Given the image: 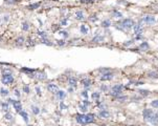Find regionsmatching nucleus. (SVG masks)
Here are the masks:
<instances>
[{"mask_svg": "<svg viewBox=\"0 0 158 126\" xmlns=\"http://www.w3.org/2000/svg\"><path fill=\"white\" fill-rule=\"evenodd\" d=\"M143 118L146 121H148V122L152 123V124H154V125L158 124V117L151 109H144L143 110Z\"/></svg>", "mask_w": 158, "mask_h": 126, "instance_id": "obj_1", "label": "nucleus"}, {"mask_svg": "<svg viewBox=\"0 0 158 126\" xmlns=\"http://www.w3.org/2000/svg\"><path fill=\"white\" fill-rule=\"evenodd\" d=\"M123 88V86L122 85V84H117V85H114V86L112 87V94H113V96H115V98L119 97L120 94H122Z\"/></svg>", "mask_w": 158, "mask_h": 126, "instance_id": "obj_2", "label": "nucleus"}, {"mask_svg": "<svg viewBox=\"0 0 158 126\" xmlns=\"http://www.w3.org/2000/svg\"><path fill=\"white\" fill-rule=\"evenodd\" d=\"M120 25L123 26V28H131V27H134V25H135V22L132 20V19H123L122 22H120Z\"/></svg>", "mask_w": 158, "mask_h": 126, "instance_id": "obj_3", "label": "nucleus"}, {"mask_svg": "<svg viewBox=\"0 0 158 126\" xmlns=\"http://www.w3.org/2000/svg\"><path fill=\"white\" fill-rule=\"evenodd\" d=\"M75 120L79 124H82V125H85V124H88L87 123V117L86 115H83V114H79L75 116Z\"/></svg>", "mask_w": 158, "mask_h": 126, "instance_id": "obj_4", "label": "nucleus"}, {"mask_svg": "<svg viewBox=\"0 0 158 126\" xmlns=\"http://www.w3.org/2000/svg\"><path fill=\"white\" fill-rule=\"evenodd\" d=\"M1 82H2V84H5V85H7V84H12L13 82H14V77H13L12 75L2 76Z\"/></svg>", "mask_w": 158, "mask_h": 126, "instance_id": "obj_5", "label": "nucleus"}, {"mask_svg": "<svg viewBox=\"0 0 158 126\" xmlns=\"http://www.w3.org/2000/svg\"><path fill=\"white\" fill-rule=\"evenodd\" d=\"M143 21L147 23V24H154L155 22H156V19H155V17H153V16L151 15H147L143 17Z\"/></svg>", "mask_w": 158, "mask_h": 126, "instance_id": "obj_6", "label": "nucleus"}, {"mask_svg": "<svg viewBox=\"0 0 158 126\" xmlns=\"http://www.w3.org/2000/svg\"><path fill=\"white\" fill-rule=\"evenodd\" d=\"M47 89L52 94H57L58 91H59V88H58L57 84H54V83H49L48 85H47Z\"/></svg>", "mask_w": 158, "mask_h": 126, "instance_id": "obj_7", "label": "nucleus"}, {"mask_svg": "<svg viewBox=\"0 0 158 126\" xmlns=\"http://www.w3.org/2000/svg\"><path fill=\"white\" fill-rule=\"evenodd\" d=\"M112 78H113V73L107 72V73H105V74H103V75H102L101 80H103V81H109V80H111Z\"/></svg>", "mask_w": 158, "mask_h": 126, "instance_id": "obj_8", "label": "nucleus"}, {"mask_svg": "<svg viewBox=\"0 0 158 126\" xmlns=\"http://www.w3.org/2000/svg\"><path fill=\"white\" fill-rule=\"evenodd\" d=\"M13 105H14V108L17 112L22 111V104H21L20 101H15L14 103H13Z\"/></svg>", "mask_w": 158, "mask_h": 126, "instance_id": "obj_9", "label": "nucleus"}, {"mask_svg": "<svg viewBox=\"0 0 158 126\" xmlns=\"http://www.w3.org/2000/svg\"><path fill=\"white\" fill-rule=\"evenodd\" d=\"M99 118H103V119H107V118H109V117H110V114L107 111V110L102 109L101 111L99 112Z\"/></svg>", "mask_w": 158, "mask_h": 126, "instance_id": "obj_10", "label": "nucleus"}, {"mask_svg": "<svg viewBox=\"0 0 158 126\" xmlns=\"http://www.w3.org/2000/svg\"><path fill=\"white\" fill-rule=\"evenodd\" d=\"M139 51H141V52L149 51V43L148 42H143V43H140V45H139Z\"/></svg>", "mask_w": 158, "mask_h": 126, "instance_id": "obj_11", "label": "nucleus"}, {"mask_svg": "<svg viewBox=\"0 0 158 126\" xmlns=\"http://www.w3.org/2000/svg\"><path fill=\"white\" fill-rule=\"evenodd\" d=\"M22 72H24L26 74H28L30 75V77H35V75H34V73H35V69H31V68H26V67H23L22 69Z\"/></svg>", "mask_w": 158, "mask_h": 126, "instance_id": "obj_12", "label": "nucleus"}, {"mask_svg": "<svg viewBox=\"0 0 158 126\" xmlns=\"http://www.w3.org/2000/svg\"><path fill=\"white\" fill-rule=\"evenodd\" d=\"M134 32H135L136 35H140L141 33H143V27H141L140 24H135L134 25Z\"/></svg>", "mask_w": 158, "mask_h": 126, "instance_id": "obj_13", "label": "nucleus"}, {"mask_svg": "<svg viewBox=\"0 0 158 126\" xmlns=\"http://www.w3.org/2000/svg\"><path fill=\"white\" fill-rule=\"evenodd\" d=\"M16 45H18V46H21V45H23L24 44V42H25V39L23 38V37H18L17 39H16Z\"/></svg>", "mask_w": 158, "mask_h": 126, "instance_id": "obj_14", "label": "nucleus"}, {"mask_svg": "<svg viewBox=\"0 0 158 126\" xmlns=\"http://www.w3.org/2000/svg\"><path fill=\"white\" fill-rule=\"evenodd\" d=\"M36 78L38 79V80H45V78H46V76H45V74H44L43 72H39V73H37L36 74Z\"/></svg>", "mask_w": 158, "mask_h": 126, "instance_id": "obj_15", "label": "nucleus"}, {"mask_svg": "<svg viewBox=\"0 0 158 126\" xmlns=\"http://www.w3.org/2000/svg\"><path fill=\"white\" fill-rule=\"evenodd\" d=\"M82 84H83V85L87 88V87H89V86L91 85V80H90V79H88V78H85V79L82 80Z\"/></svg>", "mask_w": 158, "mask_h": 126, "instance_id": "obj_16", "label": "nucleus"}, {"mask_svg": "<svg viewBox=\"0 0 158 126\" xmlns=\"http://www.w3.org/2000/svg\"><path fill=\"white\" fill-rule=\"evenodd\" d=\"M86 117H87V123H93L94 122V118H95V116H94L93 114H88V115H86Z\"/></svg>", "mask_w": 158, "mask_h": 126, "instance_id": "obj_17", "label": "nucleus"}, {"mask_svg": "<svg viewBox=\"0 0 158 126\" xmlns=\"http://www.w3.org/2000/svg\"><path fill=\"white\" fill-rule=\"evenodd\" d=\"M77 79H75L74 77H70L69 79H68V83H69V85L70 86H73V87H74V86H77Z\"/></svg>", "mask_w": 158, "mask_h": 126, "instance_id": "obj_18", "label": "nucleus"}, {"mask_svg": "<svg viewBox=\"0 0 158 126\" xmlns=\"http://www.w3.org/2000/svg\"><path fill=\"white\" fill-rule=\"evenodd\" d=\"M75 17H77L78 20H84L85 19V17H84V13L82 12V10H78V12L75 13Z\"/></svg>", "mask_w": 158, "mask_h": 126, "instance_id": "obj_19", "label": "nucleus"}, {"mask_svg": "<svg viewBox=\"0 0 158 126\" xmlns=\"http://www.w3.org/2000/svg\"><path fill=\"white\" fill-rule=\"evenodd\" d=\"M57 96H58L59 99L63 100V99H65V97H66V94H65V91H63V90H59L57 93Z\"/></svg>", "mask_w": 158, "mask_h": 126, "instance_id": "obj_20", "label": "nucleus"}, {"mask_svg": "<svg viewBox=\"0 0 158 126\" xmlns=\"http://www.w3.org/2000/svg\"><path fill=\"white\" fill-rule=\"evenodd\" d=\"M19 114L21 115V117L24 119L25 122L27 123V122H28V115H27V112H26V111H23V110H22V111H20Z\"/></svg>", "mask_w": 158, "mask_h": 126, "instance_id": "obj_21", "label": "nucleus"}, {"mask_svg": "<svg viewBox=\"0 0 158 126\" xmlns=\"http://www.w3.org/2000/svg\"><path fill=\"white\" fill-rule=\"evenodd\" d=\"M138 93H139V94H140V96H143V97L149 96V94H150V91H149V90H146V89H139Z\"/></svg>", "mask_w": 158, "mask_h": 126, "instance_id": "obj_22", "label": "nucleus"}, {"mask_svg": "<svg viewBox=\"0 0 158 126\" xmlns=\"http://www.w3.org/2000/svg\"><path fill=\"white\" fill-rule=\"evenodd\" d=\"M39 6H40V3H39V2H37V3H33V4L28 5L27 9L28 10H36V9H38Z\"/></svg>", "mask_w": 158, "mask_h": 126, "instance_id": "obj_23", "label": "nucleus"}, {"mask_svg": "<svg viewBox=\"0 0 158 126\" xmlns=\"http://www.w3.org/2000/svg\"><path fill=\"white\" fill-rule=\"evenodd\" d=\"M148 76H149V78L157 79V78H158V73H157V72H150Z\"/></svg>", "mask_w": 158, "mask_h": 126, "instance_id": "obj_24", "label": "nucleus"}, {"mask_svg": "<svg viewBox=\"0 0 158 126\" xmlns=\"http://www.w3.org/2000/svg\"><path fill=\"white\" fill-rule=\"evenodd\" d=\"M111 25V22H110V20H104L102 22V26H104V27H109V26Z\"/></svg>", "mask_w": 158, "mask_h": 126, "instance_id": "obj_25", "label": "nucleus"}, {"mask_svg": "<svg viewBox=\"0 0 158 126\" xmlns=\"http://www.w3.org/2000/svg\"><path fill=\"white\" fill-rule=\"evenodd\" d=\"M81 33H82V34H84V35H86V34L88 33V28L86 27V25H85V24L81 25Z\"/></svg>", "mask_w": 158, "mask_h": 126, "instance_id": "obj_26", "label": "nucleus"}, {"mask_svg": "<svg viewBox=\"0 0 158 126\" xmlns=\"http://www.w3.org/2000/svg\"><path fill=\"white\" fill-rule=\"evenodd\" d=\"M79 108H80V110L81 111H87V108H88V106H87V105H85V104H80V106H79Z\"/></svg>", "mask_w": 158, "mask_h": 126, "instance_id": "obj_27", "label": "nucleus"}, {"mask_svg": "<svg viewBox=\"0 0 158 126\" xmlns=\"http://www.w3.org/2000/svg\"><path fill=\"white\" fill-rule=\"evenodd\" d=\"M103 40H104V37H103V36H96V37H94L92 41H93V42H101Z\"/></svg>", "mask_w": 158, "mask_h": 126, "instance_id": "obj_28", "label": "nucleus"}, {"mask_svg": "<svg viewBox=\"0 0 158 126\" xmlns=\"http://www.w3.org/2000/svg\"><path fill=\"white\" fill-rule=\"evenodd\" d=\"M0 93H1V96L3 97H6L7 94H9V90L5 88H0Z\"/></svg>", "mask_w": 158, "mask_h": 126, "instance_id": "obj_29", "label": "nucleus"}, {"mask_svg": "<svg viewBox=\"0 0 158 126\" xmlns=\"http://www.w3.org/2000/svg\"><path fill=\"white\" fill-rule=\"evenodd\" d=\"M31 109H33V112H34L35 115L40 114V108H39V107H37V106H31Z\"/></svg>", "mask_w": 158, "mask_h": 126, "instance_id": "obj_30", "label": "nucleus"}, {"mask_svg": "<svg viewBox=\"0 0 158 126\" xmlns=\"http://www.w3.org/2000/svg\"><path fill=\"white\" fill-rule=\"evenodd\" d=\"M1 106H2V110H3V111L9 112V104H7V103H2Z\"/></svg>", "mask_w": 158, "mask_h": 126, "instance_id": "obj_31", "label": "nucleus"}, {"mask_svg": "<svg viewBox=\"0 0 158 126\" xmlns=\"http://www.w3.org/2000/svg\"><path fill=\"white\" fill-rule=\"evenodd\" d=\"M22 30L25 31V32L30 30V25H28L27 22H23V23H22Z\"/></svg>", "mask_w": 158, "mask_h": 126, "instance_id": "obj_32", "label": "nucleus"}, {"mask_svg": "<svg viewBox=\"0 0 158 126\" xmlns=\"http://www.w3.org/2000/svg\"><path fill=\"white\" fill-rule=\"evenodd\" d=\"M99 96H101L99 93H93V94H91V97H92V99H93V100H99Z\"/></svg>", "mask_w": 158, "mask_h": 126, "instance_id": "obj_33", "label": "nucleus"}, {"mask_svg": "<svg viewBox=\"0 0 158 126\" xmlns=\"http://www.w3.org/2000/svg\"><path fill=\"white\" fill-rule=\"evenodd\" d=\"M38 35L40 36L42 39H46V37H47V35H46L45 32H38Z\"/></svg>", "mask_w": 158, "mask_h": 126, "instance_id": "obj_34", "label": "nucleus"}, {"mask_svg": "<svg viewBox=\"0 0 158 126\" xmlns=\"http://www.w3.org/2000/svg\"><path fill=\"white\" fill-rule=\"evenodd\" d=\"M2 74H3V76H5V75H12V70L3 68V69H2Z\"/></svg>", "mask_w": 158, "mask_h": 126, "instance_id": "obj_35", "label": "nucleus"}, {"mask_svg": "<svg viewBox=\"0 0 158 126\" xmlns=\"http://www.w3.org/2000/svg\"><path fill=\"white\" fill-rule=\"evenodd\" d=\"M151 105L153 107H155V108L158 109V100H153V101H152V103H151Z\"/></svg>", "mask_w": 158, "mask_h": 126, "instance_id": "obj_36", "label": "nucleus"}, {"mask_svg": "<svg viewBox=\"0 0 158 126\" xmlns=\"http://www.w3.org/2000/svg\"><path fill=\"white\" fill-rule=\"evenodd\" d=\"M5 119L6 120H9V121H13V116L10 114V112H6V115H5Z\"/></svg>", "mask_w": 158, "mask_h": 126, "instance_id": "obj_37", "label": "nucleus"}, {"mask_svg": "<svg viewBox=\"0 0 158 126\" xmlns=\"http://www.w3.org/2000/svg\"><path fill=\"white\" fill-rule=\"evenodd\" d=\"M23 91H24V93H26V94H30V86H28L27 84L23 86Z\"/></svg>", "mask_w": 158, "mask_h": 126, "instance_id": "obj_38", "label": "nucleus"}, {"mask_svg": "<svg viewBox=\"0 0 158 126\" xmlns=\"http://www.w3.org/2000/svg\"><path fill=\"white\" fill-rule=\"evenodd\" d=\"M60 35H62L64 38H67V37H68V33H67L66 31H61V32H60Z\"/></svg>", "mask_w": 158, "mask_h": 126, "instance_id": "obj_39", "label": "nucleus"}, {"mask_svg": "<svg viewBox=\"0 0 158 126\" xmlns=\"http://www.w3.org/2000/svg\"><path fill=\"white\" fill-rule=\"evenodd\" d=\"M17 1H19V0H4V2L7 3V4H13V3H15V2H17Z\"/></svg>", "mask_w": 158, "mask_h": 126, "instance_id": "obj_40", "label": "nucleus"}, {"mask_svg": "<svg viewBox=\"0 0 158 126\" xmlns=\"http://www.w3.org/2000/svg\"><path fill=\"white\" fill-rule=\"evenodd\" d=\"M42 42H43L44 44H46V45H52V43L50 41H48L47 39H42Z\"/></svg>", "mask_w": 158, "mask_h": 126, "instance_id": "obj_41", "label": "nucleus"}, {"mask_svg": "<svg viewBox=\"0 0 158 126\" xmlns=\"http://www.w3.org/2000/svg\"><path fill=\"white\" fill-rule=\"evenodd\" d=\"M113 14H114V16H116L117 18H120V17H123V15L120 14V13H118V12H116V10H114V13H113Z\"/></svg>", "mask_w": 158, "mask_h": 126, "instance_id": "obj_42", "label": "nucleus"}, {"mask_svg": "<svg viewBox=\"0 0 158 126\" xmlns=\"http://www.w3.org/2000/svg\"><path fill=\"white\" fill-rule=\"evenodd\" d=\"M82 3H91V2H93V0H81Z\"/></svg>", "mask_w": 158, "mask_h": 126, "instance_id": "obj_43", "label": "nucleus"}, {"mask_svg": "<svg viewBox=\"0 0 158 126\" xmlns=\"http://www.w3.org/2000/svg\"><path fill=\"white\" fill-rule=\"evenodd\" d=\"M14 94H15L17 97H20V93H19V90H18V89H15V90H14Z\"/></svg>", "mask_w": 158, "mask_h": 126, "instance_id": "obj_44", "label": "nucleus"}, {"mask_svg": "<svg viewBox=\"0 0 158 126\" xmlns=\"http://www.w3.org/2000/svg\"><path fill=\"white\" fill-rule=\"evenodd\" d=\"M133 43V41H127L126 43H123V45L125 46H128V45H130V44H132Z\"/></svg>", "mask_w": 158, "mask_h": 126, "instance_id": "obj_45", "label": "nucleus"}, {"mask_svg": "<svg viewBox=\"0 0 158 126\" xmlns=\"http://www.w3.org/2000/svg\"><path fill=\"white\" fill-rule=\"evenodd\" d=\"M61 24H62V25H66V24H67V19H63L62 22H61Z\"/></svg>", "mask_w": 158, "mask_h": 126, "instance_id": "obj_46", "label": "nucleus"}, {"mask_svg": "<svg viewBox=\"0 0 158 126\" xmlns=\"http://www.w3.org/2000/svg\"><path fill=\"white\" fill-rule=\"evenodd\" d=\"M58 44H59V45H64L65 42L63 41V40H59V41H58Z\"/></svg>", "mask_w": 158, "mask_h": 126, "instance_id": "obj_47", "label": "nucleus"}, {"mask_svg": "<svg viewBox=\"0 0 158 126\" xmlns=\"http://www.w3.org/2000/svg\"><path fill=\"white\" fill-rule=\"evenodd\" d=\"M36 91H37V94H41V89L39 88L38 86H37V87H36Z\"/></svg>", "mask_w": 158, "mask_h": 126, "instance_id": "obj_48", "label": "nucleus"}, {"mask_svg": "<svg viewBox=\"0 0 158 126\" xmlns=\"http://www.w3.org/2000/svg\"><path fill=\"white\" fill-rule=\"evenodd\" d=\"M83 96L85 97V98H87V97H88V94H87V91H83Z\"/></svg>", "mask_w": 158, "mask_h": 126, "instance_id": "obj_49", "label": "nucleus"}, {"mask_svg": "<svg viewBox=\"0 0 158 126\" xmlns=\"http://www.w3.org/2000/svg\"><path fill=\"white\" fill-rule=\"evenodd\" d=\"M9 17H10L9 15H5V16H4V21H7V20H9Z\"/></svg>", "mask_w": 158, "mask_h": 126, "instance_id": "obj_50", "label": "nucleus"}, {"mask_svg": "<svg viewBox=\"0 0 158 126\" xmlns=\"http://www.w3.org/2000/svg\"><path fill=\"white\" fill-rule=\"evenodd\" d=\"M27 126H33V125H27Z\"/></svg>", "mask_w": 158, "mask_h": 126, "instance_id": "obj_51", "label": "nucleus"}]
</instances>
